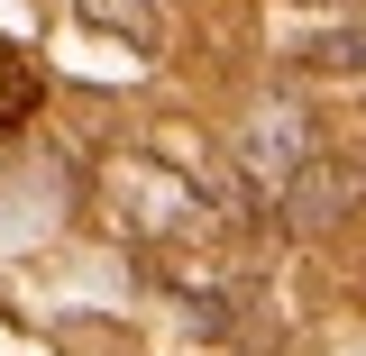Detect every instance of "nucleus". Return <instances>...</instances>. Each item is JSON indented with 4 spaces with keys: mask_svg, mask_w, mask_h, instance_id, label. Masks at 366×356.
I'll use <instances>...</instances> for the list:
<instances>
[{
    "mask_svg": "<svg viewBox=\"0 0 366 356\" xmlns=\"http://www.w3.org/2000/svg\"><path fill=\"white\" fill-rule=\"evenodd\" d=\"M357 192H366V183L348 174V165H330V156H312L302 174L284 183V228H293V238H330V228H339L348 210H357Z\"/></svg>",
    "mask_w": 366,
    "mask_h": 356,
    "instance_id": "f257e3e1",
    "label": "nucleus"
},
{
    "mask_svg": "<svg viewBox=\"0 0 366 356\" xmlns=\"http://www.w3.org/2000/svg\"><path fill=\"white\" fill-rule=\"evenodd\" d=\"M312 64H320V73H366V28H320Z\"/></svg>",
    "mask_w": 366,
    "mask_h": 356,
    "instance_id": "f03ea898",
    "label": "nucleus"
},
{
    "mask_svg": "<svg viewBox=\"0 0 366 356\" xmlns=\"http://www.w3.org/2000/svg\"><path fill=\"white\" fill-rule=\"evenodd\" d=\"M74 9H83L92 28H129V37H147V28H156V19H147V0H74Z\"/></svg>",
    "mask_w": 366,
    "mask_h": 356,
    "instance_id": "7ed1b4c3",
    "label": "nucleus"
}]
</instances>
